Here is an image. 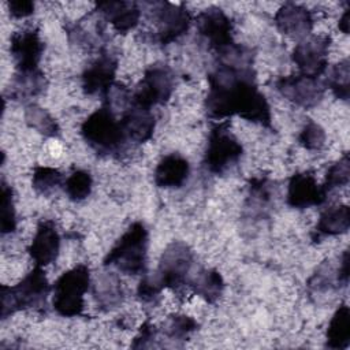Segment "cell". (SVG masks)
Masks as SVG:
<instances>
[{
  "instance_id": "cell-15",
  "label": "cell",
  "mask_w": 350,
  "mask_h": 350,
  "mask_svg": "<svg viewBox=\"0 0 350 350\" xmlns=\"http://www.w3.org/2000/svg\"><path fill=\"white\" fill-rule=\"evenodd\" d=\"M66 31L68 41L77 46L98 49V52L105 49L108 37L105 34L104 18L96 10L75 23H68L66 26Z\"/></svg>"
},
{
  "instance_id": "cell-34",
  "label": "cell",
  "mask_w": 350,
  "mask_h": 350,
  "mask_svg": "<svg viewBox=\"0 0 350 350\" xmlns=\"http://www.w3.org/2000/svg\"><path fill=\"white\" fill-rule=\"evenodd\" d=\"M349 180H350V159H349V154L345 153L340 160H338L335 164H332L328 168L325 182L323 186L325 191L329 193L336 187L346 186Z\"/></svg>"
},
{
  "instance_id": "cell-18",
  "label": "cell",
  "mask_w": 350,
  "mask_h": 350,
  "mask_svg": "<svg viewBox=\"0 0 350 350\" xmlns=\"http://www.w3.org/2000/svg\"><path fill=\"white\" fill-rule=\"evenodd\" d=\"M275 25L284 36L302 41L310 36L313 18L308 8L295 3H286L278 10Z\"/></svg>"
},
{
  "instance_id": "cell-24",
  "label": "cell",
  "mask_w": 350,
  "mask_h": 350,
  "mask_svg": "<svg viewBox=\"0 0 350 350\" xmlns=\"http://www.w3.org/2000/svg\"><path fill=\"white\" fill-rule=\"evenodd\" d=\"M93 295L103 310H112L123 301L120 278L113 272H103L93 284Z\"/></svg>"
},
{
  "instance_id": "cell-36",
  "label": "cell",
  "mask_w": 350,
  "mask_h": 350,
  "mask_svg": "<svg viewBox=\"0 0 350 350\" xmlns=\"http://www.w3.org/2000/svg\"><path fill=\"white\" fill-rule=\"evenodd\" d=\"M163 288L159 286V283L156 282V279L149 275H144V278L141 279L138 288H137V297L141 302L144 304H156L160 298Z\"/></svg>"
},
{
  "instance_id": "cell-32",
  "label": "cell",
  "mask_w": 350,
  "mask_h": 350,
  "mask_svg": "<svg viewBox=\"0 0 350 350\" xmlns=\"http://www.w3.org/2000/svg\"><path fill=\"white\" fill-rule=\"evenodd\" d=\"M93 179L88 171L75 170L64 182V191L71 201L79 202L88 198L92 193Z\"/></svg>"
},
{
  "instance_id": "cell-11",
  "label": "cell",
  "mask_w": 350,
  "mask_h": 350,
  "mask_svg": "<svg viewBox=\"0 0 350 350\" xmlns=\"http://www.w3.org/2000/svg\"><path fill=\"white\" fill-rule=\"evenodd\" d=\"M329 44V36H309L299 41L291 53L299 72L309 77H320L327 70Z\"/></svg>"
},
{
  "instance_id": "cell-1",
  "label": "cell",
  "mask_w": 350,
  "mask_h": 350,
  "mask_svg": "<svg viewBox=\"0 0 350 350\" xmlns=\"http://www.w3.org/2000/svg\"><path fill=\"white\" fill-rule=\"evenodd\" d=\"M205 97L208 118L220 120L238 115L249 122L271 127V108L258 90L253 66H234L217 62L208 74Z\"/></svg>"
},
{
  "instance_id": "cell-30",
  "label": "cell",
  "mask_w": 350,
  "mask_h": 350,
  "mask_svg": "<svg viewBox=\"0 0 350 350\" xmlns=\"http://www.w3.org/2000/svg\"><path fill=\"white\" fill-rule=\"evenodd\" d=\"M325 88H329L331 92L336 98H340L343 101L349 100L350 96V62L349 59H345L339 63H336L327 79L324 81Z\"/></svg>"
},
{
  "instance_id": "cell-12",
  "label": "cell",
  "mask_w": 350,
  "mask_h": 350,
  "mask_svg": "<svg viewBox=\"0 0 350 350\" xmlns=\"http://www.w3.org/2000/svg\"><path fill=\"white\" fill-rule=\"evenodd\" d=\"M196 25L198 34L215 52L234 44L232 23L219 7H209L200 12L196 18Z\"/></svg>"
},
{
  "instance_id": "cell-21",
  "label": "cell",
  "mask_w": 350,
  "mask_h": 350,
  "mask_svg": "<svg viewBox=\"0 0 350 350\" xmlns=\"http://www.w3.org/2000/svg\"><path fill=\"white\" fill-rule=\"evenodd\" d=\"M189 174V161L179 153H170L159 161L153 178L157 187L178 189L187 180Z\"/></svg>"
},
{
  "instance_id": "cell-5",
  "label": "cell",
  "mask_w": 350,
  "mask_h": 350,
  "mask_svg": "<svg viewBox=\"0 0 350 350\" xmlns=\"http://www.w3.org/2000/svg\"><path fill=\"white\" fill-rule=\"evenodd\" d=\"M142 12H145L146 19L156 27L152 41L160 45H168L178 40L189 30L191 23V15L182 4L148 1L142 3Z\"/></svg>"
},
{
  "instance_id": "cell-37",
  "label": "cell",
  "mask_w": 350,
  "mask_h": 350,
  "mask_svg": "<svg viewBox=\"0 0 350 350\" xmlns=\"http://www.w3.org/2000/svg\"><path fill=\"white\" fill-rule=\"evenodd\" d=\"M157 335H159V329L149 321L146 320L141 328L138 335L134 338L131 347L133 349H152L156 347V340H157Z\"/></svg>"
},
{
  "instance_id": "cell-35",
  "label": "cell",
  "mask_w": 350,
  "mask_h": 350,
  "mask_svg": "<svg viewBox=\"0 0 350 350\" xmlns=\"http://www.w3.org/2000/svg\"><path fill=\"white\" fill-rule=\"evenodd\" d=\"M298 141L304 148L309 150H319L325 144V131L320 124L309 119L301 130Z\"/></svg>"
},
{
  "instance_id": "cell-16",
  "label": "cell",
  "mask_w": 350,
  "mask_h": 350,
  "mask_svg": "<svg viewBox=\"0 0 350 350\" xmlns=\"http://www.w3.org/2000/svg\"><path fill=\"white\" fill-rule=\"evenodd\" d=\"M44 48L37 29L14 33L10 40V52L16 64V71L38 70Z\"/></svg>"
},
{
  "instance_id": "cell-10",
  "label": "cell",
  "mask_w": 350,
  "mask_h": 350,
  "mask_svg": "<svg viewBox=\"0 0 350 350\" xmlns=\"http://www.w3.org/2000/svg\"><path fill=\"white\" fill-rule=\"evenodd\" d=\"M275 86L286 100L305 109L320 104L327 89L324 81L319 77H309L304 74L280 77L275 82Z\"/></svg>"
},
{
  "instance_id": "cell-23",
  "label": "cell",
  "mask_w": 350,
  "mask_h": 350,
  "mask_svg": "<svg viewBox=\"0 0 350 350\" xmlns=\"http://www.w3.org/2000/svg\"><path fill=\"white\" fill-rule=\"evenodd\" d=\"M350 227V208L347 205H336L321 212L319 221L312 234V239L319 242L324 237H332L347 232Z\"/></svg>"
},
{
  "instance_id": "cell-26",
  "label": "cell",
  "mask_w": 350,
  "mask_h": 350,
  "mask_svg": "<svg viewBox=\"0 0 350 350\" xmlns=\"http://www.w3.org/2000/svg\"><path fill=\"white\" fill-rule=\"evenodd\" d=\"M328 349H347L350 343V309L342 304L334 313L325 334Z\"/></svg>"
},
{
  "instance_id": "cell-6",
  "label": "cell",
  "mask_w": 350,
  "mask_h": 350,
  "mask_svg": "<svg viewBox=\"0 0 350 350\" xmlns=\"http://www.w3.org/2000/svg\"><path fill=\"white\" fill-rule=\"evenodd\" d=\"M90 286V269L86 264H78L62 273L55 282L53 309L63 317L79 316L83 310V295Z\"/></svg>"
},
{
  "instance_id": "cell-9",
  "label": "cell",
  "mask_w": 350,
  "mask_h": 350,
  "mask_svg": "<svg viewBox=\"0 0 350 350\" xmlns=\"http://www.w3.org/2000/svg\"><path fill=\"white\" fill-rule=\"evenodd\" d=\"M175 89V75L170 66L156 63L149 66L137 89L131 93L133 103L152 109L154 105L165 104Z\"/></svg>"
},
{
  "instance_id": "cell-25",
  "label": "cell",
  "mask_w": 350,
  "mask_h": 350,
  "mask_svg": "<svg viewBox=\"0 0 350 350\" xmlns=\"http://www.w3.org/2000/svg\"><path fill=\"white\" fill-rule=\"evenodd\" d=\"M187 287L191 288L194 294L202 297L206 302L215 304L223 293L224 280L216 269L200 268L193 272Z\"/></svg>"
},
{
  "instance_id": "cell-7",
  "label": "cell",
  "mask_w": 350,
  "mask_h": 350,
  "mask_svg": "<svg viewBox=\"0 0 350 350\" xmlns=\"http://www.w3.org/2000/svg\"><path fill=\"white\" fill-rule=\"evenodd\" d=\"M194 262L193 250L185 242L174 241L161 253L153 278L161 288H171L179 293L189 284Z\"/></svg>"
},
{
  "instance_id": "cell-14",
  "label": "cell",
  "mask_w": 350,
  "mask_h": 350,
  "mask_svg": "<svg viewBox=\"0 0 350 350\" xmlns=\"http://www.w3.org/2000/svg\"><path fill=\"white\" fill-rule=\"evenodd\" d=\"M328 193L323 185H319L312 171L294 174L288 180L287 205L295 209L319 206L325 202Z\"/></svg>"
},
{
  "instance_id": "cell-27",
  "label": "cell",
  "mask_w": 350,
  "mask_h": 350,
  "mask_svg": "<svg viewBox=\"0 0 350 350\" xmlns=\"http://www.w3.org/2000/svg\"><path fill=\"white\" fill-rule=\"evenodd\" d=\"M198 329V323L186 314H171L163 324V335L167 340L172 342V346L180 347L193 332Z\"/></svg>"
},
{
  "instance_id": "cell-28",
  "label": "cell",
  "mask_w": 350,
  "mask_h": 350,
  "mask_svg": "<svg viewBox=\"0 0 350 350\" xmlns=\"http://www.w3.org/2000/svg\"><path fill=\"white\" fill-rule=\"evenodd\" d=\"M272 202V183L267 178H254L249 183L246 211L253 216H264Z\"/></svg>"
},
{
  "instance_id": "cell-4",
  "label": "cell",
  "mask_w": 350,
  "mask_h": 350,
  "mask_svg": "<svg viewBox=\"0 0 350 350\" xmlns=\"http://www.w3.org/2000/svg\"><path fill=\"white\" fill-rule=\"evenodd\" d=\"M51 286L41 267H34L18 284L1 286V319L27 309L42 310Z\"/></svg>"
},
{
  "instance_id": "cell-19",
  "label": "cell",
  "mask_w": 350,
  "mask_h": 350,
  "mask_svg": "<svg viewBox=\"0 0 350 350\" xmlns=\"http://www.w3.org/2000/svg\"><path fill=\"white\" fill-rule=\"evenodd\" d=\"M60 249V235L52 220H42L37 226L36 235L27 249L37 267H45L56 261Z\"/></svg>"
},
{
  "instance_id": "cell-33",
  "label": "cell",
  "mask_w": 350,
  "mask_h": 350,
  "mask_svg": "<svg viewBox=\"0 0 350 350\" xmlns=\"http://www.w3.org/2000/svg\"><path fill=\"white\" fill-rule=\"evenodd\" d=\"M0 228L1 234L14 232L16 228V215L14 208V191L4 180H1V204H0Z\"/></svg>"
},
{
  "instance_id": "cell-39",
  "label": "cell",
  "mask_w": 350,
  "mask_h": 350,
  "mask_svg": "<svg viewBox=\"0 0 350 350\" xmlns=\"http://www.w3.org/2000/svg\"><path fill=\"white\" fill-rule=\"evenodd\" d=\"M349 14H350V10L346 8L343 15L339 19V30H342L345 34H349Z\"/></svg>"
},
{
  "instance_id": "cell-2",
  "label": "cell",
  "mask_w": 350,
  "mask_h": 350,
  "mask_svg": "<svg viewBox=\"0 0 350 350\" xmlns=\"http://www.w3.org/2000/svg\"><path fill=\"white\" fill-rule=\"evenodd\" d=\"M81 135L89 148L104 157H119L129 144L120 120L105 103L83 120Z\"/></svg>"
},
{
  "instance_id": "cell-38",
  "label": "cell",
  "mask_w": 350,
  "mask_h": 350,
  "mask_svg": "<svg viewBox=\"0 0 350 350\" xmlns=\"http://www.w3.org/2000/svg\"><path fill=\"white\" fill-rule=\"evenodd\" d=\"M8 10L14 18H26L34 12V3L30 0H11Z\"/></svg>"
},
{
  "instance_id": "cell-31",
  "label": "cell",
  "mask_w": 350,
  "mask_h": 350,
  "mask_svg": "<svg viewBox=\"0 0 350 350\" xmlns=\"http://www.w3.org/2000/svg\"><path fill=\"white\" fill-rule=\"evenodd\" d=\"M33 189L41 194V196H51L55 193L63 183V175L59 170L52 167H42L37 165L33 170V178H31Z\"/></svg>"
},
{
  "instance_id": "cell-17",
  "label": "cell",
  "mask_w": 350,
  "mask_h": 350,
  "mask_svg": "<svg viewBox=\"0 0 350 350\" xmlns=\"http://www.w3.org/2000/svg\"><path fill=\"white\" fill-rule=\"evenodd\" d=\"M119 120L129 142L134 144L149 141L156 127V118L152 109L141 107L133 103V100H130L129 105L122 111Z\"/></svg>"
},
{
  "instance_id": "cell-22",
  "label": "cell",
  "mask_w": 350,
  "mask_h": 350,
  "mask_svg": "<svg viewBox=\"0 0 350 350\" xmlns=\"http://www.w3.org/2000/svg\"><path fill=\"white\" fill-rule=\"evenodd\" d=\"M45 88L46 79L40 68L33 71H16L5 92V96L12 100L27 101L41 94Z\"/></svg>"
},
{
  "instance_id": "cell-20",
  "label": "cell",
  "mask_w": 350,
  "mask_h": 350,
  "mask_svg": "<svg viewBox=\"0 0 350 350\" xmlns=\"http://www.w3.org/2000/svg\"><path fill=\"white\" fill-rule=\"evenodd\" d=\"M96 11L120 34L133 30L138 25L142 14L141 7L135 1L122 0L100 1L96 4Z\"/></svg>"
},
{
  "instance_id": "cell-3",
  "label": "cell",
  "mask_w": 350,
  "mask_h": 350,
  "mask_svg": "<svg viewBox=\"0 0 350 350\" xmlns=\"http://www.w3.org/2000/svg\"><path fill=\"white\" fill-rule=\"evenodd\" d=\"M148 243L145 224L134 221L107 253L103 265L113 267L126 275H142L146 271Z\"/></svg>"
},
{
  "instance_id": "cell-29",
  "label": "cell",
  "mask_w": 350,
  "mask_h": 350,
  "mask_svg": "<svg viewBox=\"0 0 350 350\" xmlns=\"http://www.w3.org/2000/svg\"><path fill=\"white\" fill-rule=\"evenodd\" d=\"M25 122L30 129H34L37 133L48 138H56L60 135V127L57 122L37 104H29L25 108Z\"/></svg>"
},
{
  "instance_id": "cell-8",
  "label": "cell",
  "mask_w": 350,
  "mask_h": 350,
  "mask_svg": "<svg viewBox=\"0 0 350 350\" xmlns=\"http://www.w3.org/2000/svg\"><path fill=\"white\" fill-rule=\"evenodd\" d=\"M230 120L212 124L208 145L204 153L202 164L205 170L215 175H223L232 165H235L242 153V144L230 133Z\"/></svg>"
},
{
  "instance_id": "cell-13",
  "label": "cell",
  "mask_w": 350,
  "mask_h": 350,
  "mask_svg": "<svg viewBox=\"0 0 350 350\" xmlns=\"http://www.w3.org/2000/svg\"><path fill=\"white\" fill-rule=\"evenodd\" d=\"M118 70V57L108 49H103L100 55L83 70L82 89L86 94H101L103 97L115 83V74Z\"/></svg>"
}]
</instances>
